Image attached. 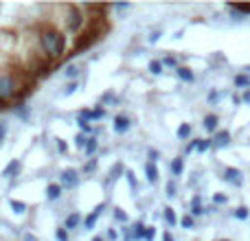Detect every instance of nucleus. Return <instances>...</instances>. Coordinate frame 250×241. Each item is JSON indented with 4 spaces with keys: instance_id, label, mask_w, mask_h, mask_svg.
Wrapping results in <instances>:
<instances>
[{
    "instance_id": "40",
    "label": "nucleus",
    "mask_w": 250,
    "mask_h": 241,
    "mask_svg": "<svg viewBox=\"0 0 250 241\" xmlns=\"http://www.w3.org/2000/svg\"><path fill=\"white\" fill-rule=\"evenodd\" d=\"M57 149H60L62 154H64V151L68 149V147H66V142H64V141H57Z\"/></svg>"
},
{
    "instance_id": "28",
    "label": "nucleus",
    "mask_w": 250,
    "mask_h": 241,
    "mask_svg": "<svg viewBox=\"0 0 250 241\" xmlns=\"http://www.w3.org/2000/svg\"><path fill=\"white\" fill-rule=\"evenodd\" d=\"M180 224L185 226V228H193V217H191V215H185V217L180 220Z\"/></svg>"
},
{
    "instance_id": "34",
    "label": "nucleus",
    "mask_w": 250,
    "mask_h": 241,
    "mask_svg": "<svg viewBox=\"0 0 250 241\" xmlns=\"http://www.w3.org/2000/svg\"><path fill=\"white\" fill-rule=\"evenodd\" d=\"M167 195L171 198V195H176V184L173 182H167Z\"/></svg>"
},
{
    "instance_id": "23",
    "label": "nucleus",
    "mask_w": 250,
    "mask_h": 241,
    "mask_svg": "<svg viewBox=\"0 0 250 241\" xmlns=\"http://www.w3.org/2000/svg\"><path fill=\"white\" fill-rule=\"evenodd\" d=\"M149 73L151 75H160V73H163V64H160V61H151V64H149Z\"/></svg>"
},
{
    "instance_id": "42",
    "label": "nucleus",
    "mask_w": 250,
    "mask_h": 241,
    "mask_svg": "<svg viewBox=\"0 0 250 241\" xmlns=\"http://www.w3.org/2000/svg\"><path fill=\"white\" fill-rule=\"evenodd\" d=\"M158 38H160V33H151V35H149V42H151V44L158 42Z\"/></svg>"
},
{
    "instance_id": "7",
    "label": "nucleus",
    "mask_w": 250,
    "mask_h": 241,
    "mask_svg": "<svg viewBox=\"0 0 250 241\" xmlns=\"http://www.w3.org/2000/svg\"><path fill=\"white\" fill-rule=\"evenodd\" d=\"M129 129V119H125V117H117L114 119V132L117 134H125Z\"/></svg>"
},
{
    "instance_id": "41",
    "label": "nucleus",
    "mask_w": 250,
    "mask_h": 241,
    "mask_svg": "<svg viewBox=\"0 0 250 241\" xmlns=\"http://www.w3.org/2000/svg\"><path fill=\"white\" fill-rule=\"evenodd\" d=\"M242 101H244V103H248V105H250V90H246V92H244Z\"/></svg>"
},
{
    "instance_id": "5",
    "label": "nucleus",
    "mask_w": 250,
    "mask_h": 241,
    "mask_svg": "<svg viewBox=\"0 0 250 241\" xmlns=\"http://www.w3.org/2000/svg\"><path fill=\"white\" fill-rule=\"evenodd\" d=\"M224 180L230 182V184H235V186H242V171H239V169L229 167L224 171Z\"/></svg>"
},
{
    "instance_id": "24",
    "label": "nucleus",
    "mask_w": 250,
    "mask_h": 241,
    "mask_svg": "<svg viewBox=\"0 0 250 241\" xmlns=\"http://www.w3.org/2000/svg\"><path fill=\"white\" fill-rule=\"evenodd\" d=\"M171 171L176 173V176H180V173H182V160H180V158H176V160L171 162Z\"/></svg>"
},
{
    "instance_id": "6",
    "label": "nucleus",
    "mask_w": 250,
    "mask_h": 241,
    "mask_svg": "<svg viewBox=\"0 0 250 241\" xmlns=\"http://www.w3.org/2000/svg\"><path fill=\"white\" fill-rule=\"evenodd\" d=\"M104 211H105V206H104V204H99V206H97L95 211H92L90 215L86 217V221H83V226H86V228H95L97 220H99V217H101V213H104Z\"/></svg>"
},
{
    "instance_id": "26",
    "label": "nucleus",
    "mask_w": 250,
    "mask_h": 241,
    "mask_svg": "<svg viewBox=\"0 0 250 241\" xmlns=\"http://www.w3.org/2000/svg\"><path fill=\"white\" fill-rule=\"evenodd\" d=\"M211 145H213V141H208V138H204V141H198V151H207Z\"/></svg>"
},
{
    "instance_id": "11",
    "label": "nucleus",
    "mask_w": 250,
    "mask_h": 241,
    "mask_svg": "<svg viewBox=\"0 0 250 241\" xmlns=\"http://www.w3.org/2000/svg\"><path fill=\"white\" fill-rule=\"evenodd\" d=\"M104 110H92V112H90V110H83V112H82V117H79V119H83V120H86V119H92V120H95V119H101V117H104Z\"/></svg>"
},
{
    "instance_id": "45",
    "label": "nucleus",
    "mask_w": 250,
    "mask_h": 241,
    "mask_svg": "<svg viewBox=\"0 0 250 241\" xmlns=\"http://www.w3.org/2000/svg\"><path fill=\"white\" fill-rule=\"evenodd\" d=\"M149 158H151V162H154V160L158 158V151H149Z\"/></svg>"
},
{
    "instance_id": "32",
    "label": "nucleus",
    "mask_w": 250,
    "mask_h": 241,
    "mask_svg": "<svg viewBox=\"0 0 250 241\" xmlns=\"http://www.w3.org/2000/svg\"><path fill=\"white\" fill-rule=\"evenodd\" d=\"M114 220L117 221H127V215H125L121 208H117V211H114Z\"/></svg>"
},
{
    "instance_id": "39",
    "label": "nucleus",
    "mask_w": 250,
    "mask_h": 241,
    "mask_svg": "<svg viewBox=\"0 0 250 241\" xmlns=\"http://www.w3.org/2000/svg\"><path fill=\"white\" fill-rule=\"evenodd\" d=\"M154 235H156V233H154V228H147V233H145V239H147V241H151V239H154Z\"/></svg>"
},
{
    "instance_id": "14",
    "label": "nucleus",
    "mask_w": 250,
    "mask_h": 241,
    "mask_svg": "<svg viewBox=\"0 0 250 241\" xmlns=\"http://www.w3.org/2000/svg\"><path fill=\"white\" fill-rule=\"evenodd\" d=\"M145 233H147V228L141 224V221H136V226L132 228V237L134 239H141V237H145Z\"/></svg>"
},
{
    "instance_id": "1",
    "label": "nucleus",
    "mask_w": 250,
    "mask_h": 241,
    "mask_svg": "<svg viewBox=\"0 0 250 241\" xmlns=\"http://www.w3.org/2000/svg\"><path fill=\"white\" fill-rule=\"evenodd\" d=\"M38 44H40V51H42V57H46V60L53 61V60H60V57L64 55L66 38L60 29L48 26V29H44L42 33H40Z\"/></svg>"
},
{
    "instance_id": "47",
    "label": "nucleus",
    "mask_w": 250,
    "mask_h": 241,
    "mask_svg": "<svg viewBox=\"0 0 250 241\" xmlns=\"http://www.w3.org/2000/svg\"><path fill=\"white\" fill-rule=\"evenodd\" d=\"M92 241H104V237H95V239H92Z\"/></svg>"
},
{
    "instance_id": "33",
    "label": "nucleus",
    "mask_w": 250,
    "mask_h": 241,
    "mask_svg": "<svg viewBox=\"0 0 250 241\" xmlns=\"http://www.w3.org/2000/svg\"><path fill=\"white\" fill-rule=\"evenodd\" d=\"M79 127H82V132H92V127H90V123L88 120H83V119H79Z\"/></svg>"
},
{
    "instance_id": "31",
    "label": "nucleus",
    "mask_w": 250,
    "mask_h": 241,
    "mask_svg": "<svg viewBox=\"0 0 250 241\" xmlns=\"http://www.w3.org/2000/svg\"><path fill=\"white\" fill-rule=\"evenodd\" d=\"M119 173H123V164H121V162L114 164L112 171H110V176H112V178H119Z\"/></svg>"
},
{
    "instance_id": "35",
    "label": "nucleus",
    "mask_w": 250,
    "mask_h": 241,
    "mask_svg": "<svg viewBox=\"0 0 250 241\" xmlns=\"http://www.w3.org/2000/svg\"><path fill=\"white\" fill-rule=\"evenodd\" d=\"M213 202H215V204H226V195L217 193V195H215V198H213Z\"/></svg>"
},
{
    "instance_id": "15",
    "label": "nucleus",
    "mask_w": 250,
    "mask_h": 241,
    "mask_svg": "<svg viewBox=\"0 0 250 241\" xmlns=\"http://www.w3.org/2000/svg\"><path fill=\"white\" fill-rule=\"evenodd\" d=\"M217 120H220V119H217L215 114H208V117L204 119V127H207L208 132H213V129L217 127Z\"/></svg>"
},
{
    "instance_id": "29",
    "label": "nucleus",
    "mask_w": 250,
    "mask_h": 241,
    "mask_svg": "<svg viewBox=\"0 0 250 241\" xmlns=\"http://www.w3.org/2000/svg\"><path fill=\"white\" fill-rule=\"evenodd\" d=\"M235 217H237V220H246L248 217V208H237V211H235Z\"/></svg>"
},
{
    "instance_id": "18",
    "label": "nucleus",
    "mask_w": 250,
    "mask_h": 241,
    "mask_svg": "<svg viewBox=\"0 0 250 241\" xmlns=\"http://www.w3.org/2000/svg\"><path fill=\"white\" fill-rule=\"evenodd\" d=\"M64 75L68 79H75L79 75V66H75V64H70V66H66V70H64Z\"/></svg>"
},
{
    "instance_id": "38",
    "label": "nucleus",
    "mask_w": 250,
    "mask_h": 241,
    "mask_svg": "<svg viewBox=\"0 0 250 241\" xmlns=\"http://www.w3.org/2000/svg\"><path fill=\"white\" fill-rule=\"evenodd\" d=\"M165 64L167 66H178V61H176V57H165Z\"/></svg>"
},
{
    "instance_id": "20",
    "label": "nucleus",
    "mask_w": 250,
    "mask_h": 241,
    "mask_svg": "<svg viewBox=\"0 0 250 241\" xmlns=\"http://www.w3.org/2000/svg\"><path fill=\"white\" fill-rule=\"evenodd\" d=\"M191 134V127H189V123H182L180 127H178V136L180 138H187Z\"/></svg>"
},
{
    "instance_id": "36",
    "label": "nucleus",
    "mask_w": 250,
    "mask_h": 241,
    "mask_svg": "<svg viewBox=\"0 0 250 241\" xmlns=\"http://www.w3.org/2000/svg\"><path fill=\"white\" fill-rule=\"evenodd\" d=\"M75 141H77V147H86V142H88V138H83L82 134H79L77 138H75Z\"/></svg>"
},
{
    "instance_id": "17",
    "label": "nucleus",
    "mask_w": 250,
    "mask_h": 241,
    "mask_svg": "<svg viewBox=\"0 0 250 241\" xmlns=\"http://www.w3.org/2000/svg\"><path fill=\"white\" fill-rule=\"evenodd\" d=\"M9 206H11L13 213H18V215H22V213L26 211V204L24 202H18V200H11V202H9Z\"/></svg>"
},
{
    "instance_id": "21",
    "label": "nucleus",
    "mask_w": 250,
    "mask_h": 241,
    "mask_svg": "<svg viewBox=\"0 0 250 241\" xmlns=\"http://www.w3.org/2000/svg\"><path fill=\"white\" fill-rule=\"evenodd\" d=\"M165 220H167L169 221V224H176V221H178V217H176V213H173L171 211V208H165Z\"/></svg>"
},
{
    "instance_id": "43",
    "label": "nucleus",
    "mask_w": 250,
    "mask_h": 241,
    "mask_svg": "<svg viewBox=\"0 0 250 241\" xmlns=\"http://www.w3.org/2000/svg\"><path fill=\"white\" fill-rule=\"evenodd\" d=\"M95 164H97V162H95V160H90V162H88V164H86V171H92V169H95Z\"/></svg>"
},
{
    "instance_id": "25",
    "label": "nucleus",
    "mask_w": 250,
    "mask_h": 241,
    "mask_svg": "<svg viewBox=\"0 0 250 241\" xmlns=\"http://www.w3.org/2000/svg\"><path fill=\"white\" fill-rule=\"evenodd\" d=\"M125 178H127V182H129V189L132 191H136V178H134V173L132 171H125Z\"/></svg>"
},
{
    "instance_id": "19",
    "label": "nucleus",
    "mask_w": 250,
    "mask_h": 241,
    "mask_svg": "<svg viewBox=\"0 0 250 241\" xmlns=\"http://www.w3.org/2000/svg\"><path fill=\"white\" fill-rule=\"evenodd\" d=\"M77 224H79V215H75V213H73V215L66 220V230H68V228H77Z\"/></svg>"
},
{
    "instance_id": "13",
    "label": "nucleus",
    "mask_w": 250,
    "mask_h": 241,
    "mask_svg": "<svg viewBox=\"0 0 250 241\" xmlns=\"http://www.w3.org/2000/svg\"><path fill=\"white\" fill-rule=\"evenodd\" d=\"M178 77H180L182 81H193V73H191L187 66H178Z\"/></svg>"
},
{
    "instance_id": "30",
    "label": "nucleus",
    "mask_w": 250,
    "mask_h": 241,
    "mask_svg": "<svg viewBox=\"0 0 250 241\" xmlns=\"http://www.w3.org/2000/svg\"><path fill=\"white\" fill-rule=\"evenodd\" d=\"M75 90H77V83H75V81H73V83H68V86L64 88V97H70Z\"/></svg>"
},
{
    "instance_id": "12",
    "label": "nucleus",
    "mask_w": 250,
    "mask_h": 241,
    "mask_svg": "<svg viewBox=\"0 0 250 241\" xmlns=\"http://www.w3.org/2000/svg\"><path fill=\"white\" fill-rule=\"evenodd\" d=\"M62 195V186L60 184H48V189H46V198L48 200H57Z\"/></svg>"
},
{
    "instance_id": "2",
    "label": "nucleus",
    "mask_w": 250,
    "mask_h": 241,
    "mask_svg": "<svg viewBox=\"0 0 250 241\" xmlns=\"http://www.w3.org/2000/svg\"><path fill=\"white\" fill-rule=\"evenodd\" d=\"M64 29L70 31V33H79L86 22V16H83V9L79 4H64Z\"/></svg>"
},
{
    "instance_id": "22",
    "label": "nucleus",
    "mask_w": 250,
    "mask_h": 241,
    "mask_svg": "<svg viewBox=\"0 0 250 241\" xmlns=\"http://www.w3.org/2000/svg\"><path fill=\"white\" fill-rule=\"evenodd\" d=\"M95 149H97V141H95V138H88V142H86V147H83V151L90 156Z\"/></svg>"
},
{
    "instance_id": "10",
    "label": "nucleus",
    "mask_w": 250,
    "mask_h": 241,
    "mask_svg": "<svg viewBox=\"0 0 250 241\" xmlns=\"http://www.w3.org/2000/svg\"><path fill=\"white\" fill-rule=\"evenodd\" d=\"M18 171H20V162H18V160H11V162H9L7 167H4L2 178H9L11 173H18Z\"/></svg>"
},
{
    "instance_id": "4",
    "label": "nucleus",
    "mask_w": 250,
    "mask_h": 241,
    "mask_svg": "<svg viewBox=\"0 0 250 241\" xmlns=\"http://www.w3.org/2000/svg\"><path fill=\"white\" fill-rule=\"evenodd\" d=\"M60 180H62V186H66V189H75L77 182H79V176H77V171H73V169H66V171L60 176Z\"/></svg>"
},
{
    "instance_id": "16",
    "label": "nucleus",
    "mask_w": 250,
    "mask_h": 241,
    "mask_svg": "<svg viewBox=\"0 0 250 241\" xmlns=\"http://www.w3.org/2000/svg\"><path fill=\"white\" fill-rule=\"evenodd\" d=\"M235 86L237 88H250V77L248 75H237V77H235Z\"/></svg>"
},
{
    "instance_id": "44",
    "label": "nucleus",
    "mask_w": 250,
    "mask_h": 241,
    "mask_svg": "<svg viewBox=\"0 0 250 241\" xmlns=\"http://www.w3.org/2000/svg\"><path fill=\"white\" fill-rule=\"evenodd\" d=\"M163 241H173V237H171V233H165V235H163Z\"/></svg>"
},
{
    "instance_id": "9",
    "label": "nucleus",
    "mask_w": 250,
    "mask_h": 241,
    "mask_svg": "<svg viewBox=\"0 0 250 241\" xmlns=\"http://www.w3.org/2000/svg\"><path fill=\"white\" fill-rule=\"evenodd\" d=\"M145 176H147V180H149V182H156V180H158V169H156L154 162H149V164L145 167Z\"/></svg>"
},
{
    "instance_id": "37",
    "label": "nucleus",
    "mask_w": 250,
    "mask_h": 241,
    "mask_svg": "<svg viewBox=\"0 0 250 241\" xmlns=\"http://www.w3.org/2000/svg\"><path fill=\"white\" fill-rule=\"evenodd\" d=\"M114 9H117V11H127L129 4L127 2H119V4H114Z\"/></svg>"
},
{
    "instance_id": "8",
    "label": "nucleus",
    "mask_w": 250,
    "mask_h": 241,
    "mask_svg": "<svg viewBox=\"0 0 250 241\" xmlns=\"http://www.w3.org/2000/svg\"><path fill=\"white\" fill-rule=\"evenodd\" d=\"M230 142V134L229 132H217L215 138H213V145L215 147H226Z\"/></svg>"
},
{
    "instance_id": "3",
    "label": "nucleus",
    "mask_w": 250,
    "mask_h": 241,
    "mask_svg": "<svg viewBox=\"0 0 250 241\" xmlns=\"http://www.w3.org/2000/svg\"><path fill=\"white\" fill-rule=\"evenodd\" d=\"M18 88H20V83H18V77L11 73H0V101H9L13 99V97L18 95Z\"/></svg>"
},
{
    "instance_id": "46",
    "label": "nucleus",
    "mask_w": 250,
    "mask_h": 241,
    "mask_svg": "<svg viewBox=\"0 0 250 241\" xmlns=\"http://www.w3.org/2000/svg\"><path fill=\"white\" fill-rule=\"evenodd\" d=\"M24 241H35V237H31V235H26V237H24Z\"/></svg>"
},
{
    "instance_id": "48",
    "label": "nucleus",
    "mask_w": 250,
    "mask_h": 241,
    "mask_svg": "<svg viewBox=\"0 0 250 241\" xmlns=\"http://www.w3.org/2000/svg\"><path fill=\"white\" fill-rule=\"evenodd\" d=\"M224 241H226V239H224Z\"/></svg>"
},
{
    "instance_id": "27",
    "label": "nucleus",
    "mask_w": 250,
    "mask_h": 241,
    "mask_svg": "<svg viewBox=\"0 0 250 241\" xmlns=\"http://www.w3.org/2000/svg\"><path fill=\"white\" fill-rule=\"evenodd\" d=\"M55 237H57V241H68V230H64V228H57Z\"/></svg>"
}]
</instances>
